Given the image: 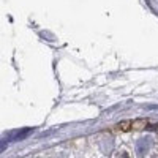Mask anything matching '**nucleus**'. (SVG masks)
Wrapping results in <instances>:
<instances>
[{
	"label": "nucleus",
	"instance_id": "1",
	"mask_svg": "<svg viewBox=\"0 0 158 158\" xmlns=\"http://www.w3.org/2000/svg\"><path fill=\"white\" fill-rule=\"evenodd\" d=\"M152 146H153V141L150 138L139 139L138 144H136V153H138V156L139 158H144V155H147V152L152 149Z\"/></svg>",
	"mask_w": 158,
	"mask_h": 158
},
{
	"label": "nucleus",
	"instance_id": "2",
	"mask_svg": "<svg viewBox=\"0 0 158 158\" xmlns=\"http://www.w3.org/2000/svg\"><path fill=\"white\" fill-rule=\"evenodd\" d=\"M155 158H158V156H155Z\"/></svg>",
	"mask_w": 158,
	"mask_h": 158
}]
</instances>
